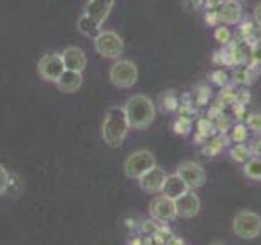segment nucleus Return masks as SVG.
Masks as SVG:
<instances>
[{
	"instance_id": "nucleus-27",
	"label": "nucleus",
	"mask_w": 261,
	"mask_h": 245,
	"mask_svg": "<svg viewBox=\"0 0 261 245\" xmlns=\"http://www.w3.org/2000/svg\"><path fill=\"white\" fill-rule=\"evenodd\" d=\"M212 245H222V243H212Z\"/></svg>"
},
{
	"instance_id": "nucleus-24",
	"label": "nucleus",
	"mask_w": 261,
	"mask_h": 245,
	"mask_svg": "<svg viewBox=\"0 0 261 245\" xmlns=\"http://www.w3.org/2000/svg\"><path fill=\"white\" fill-rule=\"evenodd\" d=\"M251 61L253 64H261V44H256L251 49Z\"/></svg>"
},
{
	"instance_id": "nucleus-18",
	"label": "nucleus",
	"mask_w": 261,
	"mask_h": 245,
	"mask_svg": "<svg viewBox=\"0 0 261 245\" xmlns=\"http://www.w3.org/2000/svg\"><path fill=\"white\" fill-rule=\"evenodd\" d=\"M232 157L237 162H247L248 157H250V151L243 144H237L233 149H232Z\"/></svg>"
},
{
	"instance_id": "nucleus-26",
	"label": "nucleus",
	"mask_w": 261,
	"mask_h": 245,
	"mask_svg": "<svg viewBox=\"0 0 261 245\" xmlns=\"http://www.w3.org/2000/svg\"><path fill=\"white\" fill-rule=\"evenodd\" d=\"M130 245H141V240H134V242L130 243Z\"/></svg>"
},
{
	"instance_id": "nucleus-21",
	"label": "nucleus",
	"mask_w": 261,
	"mask_h": 245,
	"mask_svg": "<svg viewBox=\"0 0 261 245\" xmlns=\"http://www.w3.org/2000/svg\"><path fill=\"white\" fill-rule=\"evenodd\" d=\"M235 79L239 82H243V84H247V82H250V70L247 67H239L235 70Z\"/></svg>"
},
{
	"instance_id": "nucleus-7",
	"label": "nucleus",
	"mask_w": 261,
	"mask_h": 245,
	"mask_svg": "<svg viewBox=\"0 0 261 245\" xmlns=\"http://www.w3.org/2000/svg\"><path fill=\"white\" fill-rule=\"evenodd\" d=\"M139 77V70L133 61H116L110 69V80L118 88H130Z\"/></svg>"
},
{
	"instance_id": "nucleus-4",
	"label": "nucleus",
	"mask_w": 261,
	"mask_h": 245,
	"mask_svg": "<svg viewBox=\"0 0 261 245\" xmlns=\"http://www.w3.org/2000/svg\"><path fill=\"white\" fill-rule=\"evenodd\" d=\"M232 229L237 237L243 240H253L261 234V216L255 211L243 209L235 214Z\"/></svg>"
},
{
	"instance_id": "nucleus-23",
	"label": "nucleus",
	"mask_w": 261,
	"mask_h": 245,
	"mask_svg": "<svg viewBox=\"0 0 261 245\" xmlns=\"http://www.w3.org/2000/svg\"><path fill=\"white\" fill-rule=\"evenodd\" d=\"M245 137H247V129H245V126H237L233 131V139L237 142H242Z\"/></svg>"
},
{
	"instance_id": "nucleus-1",
	"label": "nucleus",
	"mask_w": 261,
	"mask_h": 245,
	"mask_svg": "<svg viewBox=\"0 0 261 245\" xmlns=\"http://www.w3.org/2000/svg\"><path fill=\"white\" fill-rule=\"evenodd\" d=\"M114 7V0H88L84 15L79 18V31L88 38H95L101 31V24L108 18Z\"/></svg>"
},
{
	"instance_id": "nucleus-15",
	"label": "nucleus",
	"mask_w": 261,
	"mask_h": 245,
	"mask_svg": "<svg viewBox=\"0 0 261 245\" xmlns=\"http://www.w3.org/2000/svg\"><path fill=\"white\" fill-rule=\"evenodd\" d=\"M84 84V77H82V72H73V70H65L61 79L56 82V85L59 87L61 92L64 93H73L82 87Z\"/></svg>"
},
{
	"instance_id": "nucleus-3",
	"label": "nucleus",
	"mask_w": 261,
	"mask_h": 245,
	"mask_svg": "<svg viewBox=\"0 0 261 245\" xmlns=\"http://www.w3.org/2000/svg\"><path fill=\"white\" fill-rule=\"evenodd\" d=\"M124 111L133 129H147L155 119V105L145 95L130 96L124 105Z\"/></svg>"
},
{
	"instance_id": "nucleus-5",
	"label": "nucleus",
	"mask_w": 261,
	"mask_h": 245,
	"mask_svg": "<svg viewBox=\"0 0 261 245\" xmlns=\"http://www.w3.org/2000/svg\"><path fill=\"white\" fill-rule=\"evenodd\" d=\"M93 46L95 51L105 59H118L124 51V43L121 36L113 30H101L93 38Z\"/></svg>"
},
{
	"instance_id": "nucleus-12",
	"label": "nucleus",
	"mask_w": 261,
	"mask_h": 245,
	"mask_svg": "<svg viewBox=\"0 0 261 245\" xmlns=\"http://www.w3.org/2000/svg\"><path fill=\"white\" fill-rule=\"evenodd\" d=\"M165 180H167V172L162 167L155 165L153 168L145 172V174L139 178V185H141V188L145 193L159 194V193H162V188H163V183H165Z\"/></svg>"
},
{
	"instance_id": "nucleus-2",
	"label": "nucleus",
	"mask_w": 261,
	"mask_h": 245,
	"mask_svg": "<svg viewBox=\"0 0 261 245\" xmlns=\"http://www.w3.org/2000/svg\"><path fill=\"white\" fill-rule=\"evenodd\" d=\"M129 129L130 126L124 106H111V108H108L101 126V136L105 144H108L110 147H119L124 142Z\"/></svg>"
},
{
	"instance_id": "nucleus-6",
	"label": "nucleus",
	"mask_w": 261,
	"mask_h": 245,
	"mask_svg": "<svg viewBox=\"0 0 261 245\" xmlns=\"http://www.w3.org/2000/svg\"><path fill=\"white\" fill-rule=\"evenodd\" d=\"M155 165H157V159L150 151H136L124 162V174L127 178L139 180L145 172H149Z\"/></svg>"
},
{
	"instance_id": "nucleus-16",
	"label": "nucleus",
	"mask_w": 261,
	"mask_h": 245,
	"mask_svg": "<svg viewBox=\"0 0 261 245\" xmlns=\"http://www.w3.org/2000/svg\"><path fill=\"white\" fill-rule=\"evenodd\" d=\"M216 18L222 23H237L240 20V7L235 2H222L216 10Z\"/></svg>"
},
{
	"instance_id": "nucleus-20",
	"label": "nucleus",
	"mask_w": 261,
	"mask_h": 245,
	"mask_svg": "<svg viewBox=\"0 0 261 245\" xmlns=\"http://www.w3.org/2000/svg\"><path fill=\"white\" fill-rule=\"evenodd\" d=\"M216 39L219 41V43H222V44H225V43H228V39H230V31H228L227 28H217L216 30Z\"/></svg>"
},
{
	"instance_id": "nucleus-25",
	"label": "nucleus",
	"mask_w": 261,
	"mask_h": 245,
	"mask_svg": "<svg viewBox=\"0 0 261 245\" xmlns=\"http://www.w3.org/2000/svg\"><path fill=\"white\" fill-rule=\"evenodd\" d=\"M255 20H256V23L261 27V4H258L256 5V8H255Z\"/></svg>"
},
{
	"instance_id": "nucleus-8",
	"label": "nucleus",
	"mask_w": 261,
	"mask_h": 245,
	"mask_svg": "<svg viewBox=\"0 0 261 245\" xmlns=\"http://www.w3.org/2000/svg\"><path fill=\"white\" fill-rule=\"evenodd\" d=\"M65 70L67 69H65V64L61 54H54V53L44 54L38 62V72L41 79H44L46 82H54L56 84Z\"/></svg>"
},
{
	"instance_id": "nucleus-14",
	"label": "nucleus",
	"mask_w": 261,
	"mask_h": 245,
	"mask_svg": "<svg viewBox=\"0 0 261 245\" xmlns=\"http://www.w3.org/2000/svg\"><path fill=\"white\" fill-rule=\"evenodd\" d=\"M188 190H190V186L185 183V180L178 174H173V175H167V180L162 188V194L170 200H176L179 196H183Z\"/></svg>"
},
{
	"instance_id": "nucleus-19",
	"label": "nucleus",
	"mask_w": 261,
	"mask_h": 245,
	"mask_svg": "<svg viewBox=\"0 0 261 245\" xmlns=\"http://www.w3.org/2000/svg\"><path fill=\"white\" fill-rule=\"evenodd\" d=\"M8 185H10V174H8V170L0 163V194L7 193Z\"/></svg>"
},
{
	"instance_id": "nucleus-10",
	"label": "nucleus",
	"mask_w": 261,
	"mask_h": 245,
	"mask_svg": "<svg viewBox=\"0 0 261 245\" xmlns=\"http://www.w3.org/2000/svg\"><path fill=\"white\" fill-rule=\"evenodd\" d=\"M176 174L185 180V183L190 186V190H198L206 183V170L199 163L186 160L181 162L176 168Z\"/></svg>"
},
{
	"instance_id": "nucleus-11",
	"label": "nucleus",
	"mask_w": 261,
	"mask_h": 245,
	"mask_svg": "<svg viewBox=\"0 0 261 245\" xmlns=\"http://www.w3.org/2000/svg\"><path fill=\"white\" fill-rule=\"evenodd\" d=\"M175 201V209H176V217L181 219H193L199 214L201 211V200L196 194V190H188L183 196L173 200Z\"/></svg>"
},
{
	"instance_id": "nucleus-17",
	"label": "nucleus",
	"mask_w": 261,
	"mask_h": 245,
	"mask_svg": "<svg viewBox=\"0 0 261 245\" xmlns=\"http://www.w3.org/2000/svg\"><path fill=\"white\" fill-rule=\"evenodd\" d=\"M245 175L251 180H261V159H248L245 162Z\"/></svg>"
},
{
	"instance_id": "nucleus-13",
	"label": "nucleus",
	"mask_w": 261,
	"mask_h": 245,
	"mask_svg": "<svg viewBox=\"0 0 261 245\" xmlns=\"http://www.w3.org/2000/svg\"><path fill=\"white\" fill-rule=\"evenodd\" d=\"M61 56H62L65 69H67V70H73V72H84L85 70V67H87V56H85V53L82 51L80 47L70 46V47L65 49V51Z\"/></svg>"
},
{
	"instance_id": "nucleus-9",
	"label": "nucleus",
	"mask_w": 261,
	"mask_h": 245,
	"mask_svg": "<svg viewBox=\"0 0 261 245\" xmlns=\"http://www.w3.org/2000/svg\"><path fill=\"white\" fill-rule=\"evenodd\" d=\"M149 214L153 220L160 224H170L176 219L175 201L167 198V196H157L149 204Z\"/></svg>"
},
{
	"instance_id": "nucleus-22",
	"label": "nucleus",
	"mask_w": 261,
	"mask_h": 245,
	"mask_svg": "<svg viewBox=\"0 0 261 245\" xmlns=\"http://www.w3.org/2000/svg\"><path fill=\"white\" fill-rule=\"evenodd\" d=\"M248 126L253 131H258V133H261V114H253V116H250Z\"/></svg>"
}]
</instances>
